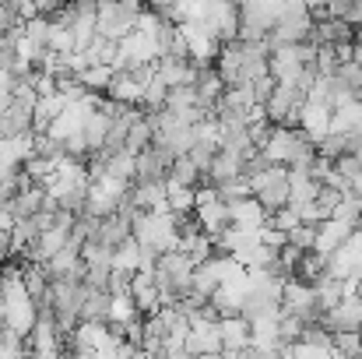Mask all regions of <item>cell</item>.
I'll use <instances>...</instances> for the list:
<instances>
[{"instance_id": "1", "label": "cell", "mask_w": 362, "mask_h": 359, "mask_svg": "<svg viewBox=\"0 0 362 359\" xmlns=\"http://www.w3.org/2000/svg\"><path fill=\"white\" fill-rule=\"evenodd\" d=\"M303 103H306V92L299 85H278L260 110H264V117L271 120L274 127H288V123H299Z\"/></svg>"}, {"instance_id": "2", "label": "cell", "mask_w": 362, "mask_h": 359, "mask_svg": "<svg viewBox=\"0 0 362 359\" xmlns=\"http://www.w3.org/2000/svg\"><path fill=\"white\" fill-rule=\"evenodd\" d=\"M320 324H324L331 335H352V331L362 335V292H349L338 307L324 310Z\"/></svg>"}, {"instance_id": "3", "label": "cell", "mask_w": 362, "mask_h": 359, "mask_svg": "<svg viewBox=\"0 0 362 359\" xmlns=\"http://www.w3.org/2000/svg\"><path fill=\"white\" fill-rule=\"evenodd\" d=\"M173 159H176V152H169L165 144L151 141V144L137 155V176H134V180H169Z\"/></svg>"}, {"instance_id": "4", "label": "cell", "mask_w": 362, "mask_h": 359, "mask_svg": "<svg viewBox=\"0 0 362 359\" xmlns=\"http://www.w3.org/2000/svg\"><path fill=\"white\" fill-rule=\"evenodd\" d=\"M127 201L137 212H169L165 205V180H134L127 190Z\"/></svg>"}, {"instance_id": "5", "label": "cell", "mask_w": 362, "mask_h": 359, "mask_svg": "<svg viewBox=\"0 0 362 359\" xmlns=\"http://www.w3.org/2000/svg\"><path fill=\"white\" fill-rule=\"evenodd\" d=\"M218 335H222V359H233L236 353L250 349V321L243 314L218 317Z\"/></svg>"}, {"instance_id": "6", "label": "cell", "mask_w": 362, "mask_h": 359, "mask_svg": "<svg viewBox=\"0 0 362 359\" xmlns=\"http://www.w3.org/2000/svg\"><path fill=\"white\" fill-rule=\"evenodd\" d=\"M130 300H134V307H137L141 317H151L155 310H162V289L155 285V275L137 271L134 282H130Z\"/></svg>"}, {"instance_id": "7", "label": "cell", "mask_w": 362, "mask_h": 359, "mask_svg": "<svg viewBox=\"0 0 362 359\" xmlns=\"http://www.w3.org/2000/svg\"><path fill=\"white\" fill-rule=\"evenodd\" d=\"M331 120H334V110L331 106H320V103H303V110H299V130L310 137V141H324L327 134H331Z\"/></svg>"}, {"instance_id": "8", "label": "cell", "mask_w": 362, "mask_h": 359, "mask_svg": "<svg viewBox=\"0 0 362 359\" xmlns=\"http://www.w3.org/2000/svg\"><path fill=\"white\" fill-rule=\"evenodd\" d=\"M155 71H158V78H162L169 89H176V85H194V81H197V64H194L190 57H158V60H155Z\"/></svg>"}, {"instance_id": "9", "label": "cell", "mask_w": 362, "mask_h": 359, "mask_svg": "<svg viewBox=\"0 0 362 359\" xmlns=\"http://www.w3.org/2000/svg\"><path fill=\"white\" fill-rule=\"evenodd\" d=\"M243 176H246V159L236 155V152H226V148L215 155V162H211V169H208V183H215V187L243 180Z\"/></svg>"}, {"instance_id": "10", "label": "cell", "mask_w": 362, "mask_h": 359, "mask_svg": "<svg viewBox=\"0 0 362 359\" xmlns=\"http://www.w3.org/2000/svg\"><path fill=\"white\" fill-rule=\"evenodd\" d=\"M229 215H233V226H243V229H264V226H267V208H264L253 194L233 201V205H229Z\"/></svg>"}, {"instance_id": "11", "label": "cell", "mask_w": 362, "mask_h": 359, "mask_svg": "<svg viewBox=\"0 0 362 359\" xmlns=\"http://www.w3.org/2000/svg\"><path fill=\"white\" fill-rule=\"evenodd\" d=\"M352 226H345V222H338V219H327V222H320L317 226V253H324V257H331L334 250H341L349 239H352Z\"/></svg>"}, {"instance_id": "12", "label": "cell", "mask_w": 362, "mask_h": 359, "mask_svg": "<svg viewBox=\"0 0 362 359\" xmlns=\"http://www.w3.org/2000/svg\"><path fill=\"white\" fill-rule=\"evenodd\" d=\"M42 201H46V187L42 183H32V187H21L14 198H11V215H14V222L18 219H32V215H39L42 212Z\"/></svg>"}, {"instance_id": "13", "label": "cell", "mask_w": 362, "mask_h": 359, "mask_svg": "<svg viewBox=\"0 0 362 359\" xmlns=\"http://www.w3.org/2000/svg\"><path fill=\"white\" fill-rule=\"evenodd\" d=\"M197 219H201V229L208 233L211 239H218L229 226H233V215H229V205L226 201H215V205H197L194 208Z\"/></svg>"}, {"instance_id": "14", "label": "cell", "mask_w": 362, "mask_h": 359, "mask_svg": "<svg viewBox=\"0 0 362 359\" xmlns=\"http://www.w3.org/2000/svg\"><path fill=\"white\" fill-rule=\"evenodd\" d=\"M264 208H267V215L271 212H278V208H285V205H292V190H288V173L285 176H278V180H271L267 187H260L257 194H253Z\"/></svg>"}, {"instance_id": "15", "label": "cell", "mask_w": 362, "mask_h": 359, "mask_svg": "<svg viewBox=\"0 0 362 359\" xmlns=\"http://www.w3.org/2000/svg\"><path fill=\"white\" fill-rule=\"evenodd\" d=\"M110 310H113V292L88 285V296L81 303V321H110Z\"/></svg>"}, {"instance_id": "16", "label": "cell", "mask_w": 362, "mask_h": 359, "mask_svg": "<svg viewBox=\"0 0 362 359\" xmlns=\"http://www.w3.org/2000/svg\"><path fill=\"white\" fill-rule=\"evenodd\" d=\"M169 180H173V183H183V187H201L208 176L201 173V166H197L190 155H176L173 166H169Z\"/></svg>"}, {"instance_id": "17", "label": "cell", "mask_w": 362, "mask_h": 359, "mask_svg": "<svg viewBox=\"0 0 362 359\" xmlns=\"http://www.w3.org/2000/svg\"><path fill=\"white\" fill-rule=\"evenodd\" d=\"M288 190H292V205H306V201H317L320 180H317L313 173H296V169H288Z\"/></svg>"}, {"instance_id": "18", "label": "cell", "mask_w": 362, "mask_h": 359, "mask_svg": "<svg viewBox=\"0 0 362 359\" xmlns=\"http://www.w3.org/2000/svg\"><path fill=\"white\" fill-rule=\"evenodd\" d=\"M165 205H169L173 215L194 212V208H197V187H183V183L165 180Z\"/></svg>"}, {"instance_id": "19", "label": "cell", "mask_w": 362, "mask_h": 359, "mask_svg": "<svg viewBox=\"0 0 362 359\" xmlns=\"http://www.w3.org/2000/svg\"><path fill=\"white\" fill-rule=\"evenodd\" d=\"M155 141V127H151V117L144 113V117H137L134 123H130V130H127V152H134V155H141L148 144Z\"/></svg>"}, {"instance_id": "20", "label": "cell", "mask_w": 362, "mask_h": 359, "mask_svg": "<svg viewBox=\"0 0 362 359\" xmlns=\"http://www.w3.org/2000/svg\"><path fill=\"white\" fill-rule=\"evenodd\" d=\"M317 152H320V159L338 162L341 155H349V152H352V134H338V130H331V134L317 144Z\"/></svg>"}, {"instance_id": "21", "label": "cell", "mask_w": 362, "mask_h": 359, "mask_svg": "<svg viewBox=\"0 0 362 359\" xmlns=\"http://www.w3.org/2000/svg\"><path fill=\"white\" fill-rule=\"evenodd\" d=\"M141 253H144V246L137 243V239H127L123 246L113 250V268H120V271H141Z\"/></svg>"}, {"instance_id": "22", "label": "cell", "mask_w": 362, "mask_h": 359, "mask_svg": "<svg viewBox=\"0 0 362 359\" xmlns=\"http://www.w3.org/2000/svg\"><path fill=\"white\" fill-rule=\"evenodd\" d=\"M267 226H271V229H281V233H292V229L299 226V212H296V205H285V208L271 212V215H267Z\"/></svg>"}, {"instance_id": "23", "label": "cell", "mask_w": 362, "mask_h": 359, "mask_svg": "<svg viewBox=\"0 0 362 359\" xmlns=\"http://www.w3.org/2000/svg\"><path fill=\"white\" fill-rule=\"evenodd\" d=\"M288 243H292L296 250H303V253H306V250H313V246H317V226L299 222V226L288 233Z\"/></svg>"}, {"instance_id": "24", "label": "cell", "mask_w": 362, "mask_h": 359, "mask_svg": "<svg viewBox=\"0 0 362 359\" xmlns=\"http://www.w3.org/2000/svg\"><path fill=\"white\" fill-rule=\"evenodd\" d=\"M352 64L362 67V35H356V42H352Z\"/></svg>"}, {"instance_id": "25", "label": "cell", "mask_w": 362, "mask_h": 359, "mask_svg": "<svg viewBox=\"0 0 362 359\" xmlns=\"http://www.w3.org/2000/svg\"><path fill=\"white\" fill-rule=\"evenodd\" d=\"M260 359H285L281 353H267V356H260Z\"/></svg>"}]
</instances>
